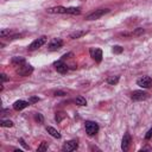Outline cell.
Wrapping results in <instances>:
<instances>
[{
    "instance_id": "obj_3",
    "label": "cell",
    "mask_w": 152,
    "mask_h": 152,
    "mask_svg": "<svg viewBox=\"0 0 152 152\" xmlns=\"http://www.w3.org/2000/svg\"><path fill=\"white\" fill-rule=\"evenodd\" d=\"M46 42H48V37H46V36H42V37H39V38L34 39V40L28 45V50H30V51L37 50V49L42 48Z\"/></svg>"
},
{
    "instance_id": "obj_6",
    "label": "cell",
    "mask_w": 152,
    "mask_h": 152,
    "mask_svg": "<svg viewBox=\"0 0 152 152\" xmlns=\"http://www.w3.org/2000/svg\"><path fill=\"white\" fill-rule=\"evenodd\" d=\"M33 71V68L30 65V64H23L20 65L18 69H17V72L20 75V76H28L31 72Z\"/></svg>"
},
{
    "instance_id": "obj_27",
    "label": "cell",
    "mask_w": 152,
    "mask_h": 152,
    "mask_svg": "<svg viewBox=\"0 0 152 152\" xmlns=\"http://www.w3.org/2000/svg\"><path fill=\"white\" fill-rule=\"evenodd\" d=\"M55 95H56V96H57V95H58V96H63V95H65V93H64V91L58 90V91H55Z\"/></svg>"
},
{
    "instance_id": "obj_15",
    "label": "cell",
    "mask_w": 152,
    "mask_h": 152,
    "mask_svg": "<svg viewBox=\"0 0 152 152\" xmlns=\"http://www.w3.org/2000/svg\"><path fill=\"white\" fill-rule=\"evenodd\" d=\"M11 63L14 65V66H20L23 64H25V58L24 57H13Z\"/></svg>"
},
{
    "instance_id": "obj_29",
    "label": "cell",
    "mask_w": 152,
    "mask_h": 152,
    "mask_svg": "<svg viewBox=\"0 0 152 152\" xmlns=\"http://www.w3.org/2000/svg\"><path fill=\"white\" fill-rule=\"evenodd\" d=\"M7 80H8V78H7V76H6L5 74H1V81H2V83H4V82H6Z\"/></svg>"
},
{
    "instance_id": "obj_26",
    "label": "cell",
    "mask_w": 152,
    "mask_h": 152,
    "mask_svg": "<svg viewBox=\"0 0 152 152\" xmlns=\"http://www.w3.org/2000/svg\"><path fill=\"white\" fill-rule=\"evenodd\" d=\"M135 34H140V33H144V28H141V27H139V28H137L135 30V32H134Z\"/></svg>"
},
{
    "instance_id": "obj_1",
    "label": "cell",
    "mask_w": 152,
    "mask_h": 152,
    "mask_svg": "<svg viewBox=\"0 0 152 152\" xmlns=\"http://www.w3.org/2000/svg\"><path fill=\"white\" fill-rule=\"evenodd\" d=\"M108 12H109L108 8H99V10H95L94 12H91V13H89V14L86 15V20H95V19H99L102 15L107 14Z\"/></svg>"
},
{
    "instance_id": "obj_20",
    "label": "cell",
    "mask_w": 152,
    "mask_h": 152,
    "mask_svg": "<svg viewBox=\"0 0 152 152\" xmlns=\"http://www.w3.org/2000/svg\"><path fill=\"white\" fill-rule=\"evenodd\" d=\"M46 150H48V142L43 141V142L40 144V146H38L37 152H43V151H46Z\"/></svg>"
},
{
    "instance_id": "obj_16",
    "label": "cell",
    "mask_w": 152,
    "mask_h": 152,
    "mask_svg": "<svg viewBox=\"0 0 152 152\" xmlns=\"http://www.w3.org/2000/svg\"><path fill=\"white\" fill-rule=\"evenodd\" d=\"M46 132H48L50 135H52L53 138H57V139H59V138H61L59 132H58L57 129H55L53 127H51V126H48V127H46Z\"/></svg>"
},
{
    "instance_id": "obj_25",
    "label": "cell",
    "mask_w": 152,
    "mask_h": 152,
    "mask_svg": "<svg viewBox=\"0 0 152 152\" xmlns=\"http://www.w3.org/2000/svg\"><path fill=\"white\" fill-rule=\"evenodd\" d=\"M37 101H39V97H30V100H28L30 103H33V102H37Z\"/></svg>"
},
{
    "instance_id": "obj_8",
    "label": "cell",
    "mask_w": 152,
    "mask_h": 152,
    "mask_svg": "<svg viewBox=\"0 0 152 152\" xmlns=\"http://www.w3.org/2000/svg\"><path fill=\"white\" fill-rule=\"evenodd\" d=\"M77 147H78L77 140H69V141L64 142L62 150H63L64 152H71V151H75Z\"/></svg>"
},
{
    "instance_id": "obj_12",
    "label": "cell",
    "mask_w": 152,
    "mask_h": 152,
    "mask_svg": "<svg viewBox=\"0 0 152 152\" xmlns=\"http://www.w3.org/2000/svg\"><path fill=\"white\" fill-rule=\"evenodd\" d=\"M49 13H59V14H68V7H63V6H56V7H51L48 8Z\"/></svg>"
},
{
    "instance_id": "obj_17",
    "label": "cell",
    "mask_w": 152,
    "mask_h": 152,
    "mask_svg": "<svg viewBox=\"0 0 152 152\" xmlns=\"http://www.w3.org/2000/svg\"><path fill=\"white\" fill-rule=\"evenodd\" d=\"M119 80H120V77H119V76H110V77H108L107 83H108V84L114 86V84H116V83L119 82Z\"/></svg>"
},
{
    "instance_id": "obj_4",
    "label": "cell",
    "mask_w": 152,
    "mask_h": 152,
    "mask_svg": "<svg viewBox=\"0 0 152 152\" xmlns=\"http://www.w3.org/2000/svg\"><path fill=\"white\" fill-rule=\"evenodd\" d=\"M147 97H148V94L144 90H134L131 94V99L133 101H142V100H146Z\"/></svg>"
},
{
    "instance_id": "obj_23",
    "label": "cell",
    "mask_w": 152,
    "mask_h": 152,
    "mask_svg": "<svg viewBox=\"0 0 152 152\" xmlns=\"http://www.w3.org/2000/svg\"><path fill=\"white\" fill-rule=\"evenodd\" d=\"M11 33H12V31H10V30H2V31L0 32V36H1V37H6V36L8 34V37H10Z\"/></svg>"
},
{
    "instance_id": "obj_10",
    "label": "cell",
    "mask_w": 152,
    "mask_h": 152,
    "mask_svg": "<svg viewBox=\"0 0 152 152\" xmlns=\"http://www.w3.org/2000/svg\"><path fill=\"white\" fill-rule=\"evenodd\" d=\"M131 142H132L131 135H129L128 132H126V133L124 134L122 140H121V148H122V151H125V152L128 151V148H129V146H131Z\"/></svg>"
},
{
    "instance_id": "obj_21",
    "label": "cell",
    "mask_w": 152,
    "mask_h": 152,
    "mask_svg": "<svg viewBox=\"0 0 152 152\" xmlns=\"http://www.w3.org/2000/svg\"><path fill=\"white\" fill-rule=\"evenodd\" d=\"M112 51H113L114 53H118V55H119V53H121V52L124 51V48H121L120 45H114L113 49H112Z\"/></svg>"
},
{
    "instance_id": "obj_7",
    "label": "cell",
    "mask_w": 152,
    "mask_h": 152,
    "mask_svg": "<svg viewBox=\"0 0 152 152\" xmlns=\"http://www.w3.org/2000/svg\"><path fill=\"white\" fill-rule=\"evenodd\" d=\"M89 53H90V56H91V58L95 61V62H97V63H100L101 61H102V50L101 49H97V48H91L90 50H89Z\"/></svg>"
},
{
    "instance_id": "obj_13",
    "label": "cell",
    "mask_w": 152,
    "mask_h": 152,
    "mask_svg": "<svg viewBox=\"0 0 152 152\" xmlns=\"http://www.w3.org/2000/svg\"><path fill=\"white\" fill-rule=\"evenodd\" d=\"M28 104H30V102H27V101L18 100V101H15V102L13 103V109H15V110H21V109L26 108Z\"/></svg>"
},
{
    "instance_id": "obj_18",
    "label": "cell",
    "mask_w": 152,
    "mask_h": 152,
    "mask_svg": "<svg viewBox=\"0 0 152 152\" xmlns=\"http://www.w3.org/2000/svg\"><path fill=\"white\" fill-rule=\"evenodd\" d=\"M75 102H76V104H78V106H87V100H86L83 96H78V97H76Z\"/></svg>"
},
{
    "instance_id": "obj_14",
    "label": "cell",
    "mask_w": 152,
    "mask_h": 152,
    "mask_svg": "<svg viewBox=\"0 0 152 152\" xmlns=\"http://www.w3.org/2000/svg\"><path fill=\"white\" fill-rule=\"evenodd\" d=\"M87 33H88V31H86V30H78V31L72 32V33L70 34V38H71V39H77V38H81V37L86 36Z\"/></svg>"
},
{
    "instance_id": "obj_5",
    "label": "cell",
    "mask_w": 152,
    "mask_h": 152,
    "mask_svg": "<svg viewBox=\"0 0 152 152\" xmlns=\"http://www.w3.org/2000/svg\"><path fill=\"white\" fill-rule=\"evenodd\" d=\"M137 84L141 88H150L152 86V78L150 76H141L137 80Z\"/></svg>"
},
{
    "instance_id": "obj_28",
    "label": "cell",
    "mask_w": 152,
    "mask_h": 152,
    "mask_svg": "<svg viewBox=\"0 0 152 152\" xmlns=\"http://www.w3.org/2000/svg\"><path fill=\"white\" fill-rule=\"evenodd\" d=\"M19 141H20V144H21V145H23L25 148H28V146L25 144V141H24V139H23V138H20V139H19Z\"/></svg>"
},
{
    "instance_id": "obj_24",
    "label": "cell",
    "mask_w": 152,
    "mask_h": 152,
    "mask_svg": "<svg viewBox=\"0 0 152 152\" xmlns=\"http://www.w3.org/2000/svg\"><path fill=\"white\" fill-rule=\"evenodd\" d=\"M151 137H152V128H150V129L147 131V133L145 134V139H146V140H148Z\"/></svg>"
},
{
    "instance_id": "obj_11",
    "label": "cell",
    "mask_w": 152,
    "mask_h": 152,
    "mask_svg": "<svg viewBox=\"0 0 152 152\" xmlns=\"http://www.w3.org/2000/svg\"><path fill=\"white\" fill-rule=\"evenodd\" d=\"M53 65H55V68H56V70L59 72V74H65L66 71H68V65L63 62V59H61V61H57V62H55L53 63Z\"/></svg>"
},
{
    "instance_id": "obj_2",
    "label": "cell",
    "mask_w": 152,
    "mask_h": 152,
    "mask_svg": "<svg viewBox=\"0 0 152 152\" xmlns=\"http://www.w3.org/2000/svg\"><path fill=\"white\" fill-rule=\"evenodd\" d=\"M84 128H86V132L88 135H95L99 132V125L95 121H90V120L86 121Z\"/></svg>"
},
{
    "instance_id": "obj_19",
    "label": "cell",
    "mask_w": 152,
    "mask_h": 152,
    "mask_svg": "<svg viewBox=\"0 0 152 152\" xmlns=\"http://www.w3.org/2000/svg\"><path fill=\"white\" fill-rule=\"evenodd\" d=\"M1 127H13V121L11 120H1Z\"/></svg>"
},
{
    "instance_id": "obj_22",
    "label": "cell",
    "mask_w": 152,
    "mask_h": 152,
    "mask_svg": "<svg viewBox=\"0 0 152 152\" xmlns=\"http://www.w3.org/2000/svg\"><path fill=\"white\" fill-rule=\"evenodd\" d=\"M34 119H36V121H38L39 124H43V121H44V118H43V115H42L40 113H37V114L34 115Z\"/></svg>"
},
{
    "instance_id": "obj_9",
    "label": "cell",
    "mask_w": 152,
    "mask_h": 152,
    "mask_svg": "<svg viewBox=\"0 0 152 152\" xmlns=\"http://www.w3.org/2000/svg\"><path fill=\"white\" fill-rule=\"evenodd\" d=\"M62 46H63V40L59 39V38H53V39L50 42V44H49V50H50V51H57V50H59Z\"/></svg>"
}]
</instances>
